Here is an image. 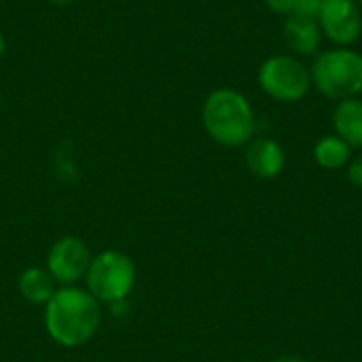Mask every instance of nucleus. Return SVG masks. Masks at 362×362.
<instances>
[{
	"label": "nucleus",
	"mask_w": 362,
	"mask_h": 362,
	"mask_svg": "<svg viewBox=\"0 0 362 362\" xmlns=\"http://www.w3.org/2000/svg\"><path fill=\"white\" fill-rule=\"evenodd\" d=\"M352 159V146L344 142L337 134L322 136L314 144V161L322 170H341Z\"/></svg>",
	"instance_id": "12"
},
{
	"label": "nucleus",
	"mask_w": 362,
	"mask_h": 362,
	"mask_svg": "<svg viewBox=\"0 0 362 362\" xmlns=\"http://www.w3.org/2000/svg\"><path fill=\"white\" fill-rule=\"evenodd\" d=\"M322 6V0H297L295 4V15H305V17H316Z\"/></svg>",
	"instance_id": "14"
},
{
	"label": "nucleus",
	"mask_w": 362,
	"mask_h": 362,
	"mask_svg": "<svg viewBox=\"0 0 362 362\" xmlns=\"http://www.w3.org/2000/svg\"><path fill=\"white\" fill-rule=\"evenodd\" d=\"M272 362H310L308 358H303V356H297V354H286V356H278V358H274Z\"/></svg>",
	"instance_id": "16"
},
{
	"label": "nucleus",
	"mask_w": 362,
	"mask_h": 362,
	"mask_svg": "<svg viewBox=\"0 0 362 362\" xmlns=\"http://www.w3.org/2000/svg\"><path fill=\"white\" fill-rule=\"evenodd\" d=\"M246 168L250 174L263 180L278 178L286 168V153L280 142L274 138H252L246 144Z\"/></svg>",
	"instance_id": "8"
},
{
	"label": "nucleus",
	"mask_w": 362,
	"mask_h": 362,
	"mask_svg": "<svg viewBox=\"0 0 362 362\" xmlns=\"http://www.w3.org/2000/svg\"><path fill=\"white\" fill-rule=\"evenodd\" d=\"M316 21L322 38L333 47H352L362 34V11L356 0H322Z\"/></svg>",
	"instance_id": "6"
},
{
	"label": "nucleus",
	"mask_w": 362,
	"mask_h": 362,
	"mask_svg": "<svg viewBox=\"0 0 362 362\" xmlns=\"http://www.w3.org/2000/svg\"><path fill=\"white\" fill-rule=\"evenodd\" d=\"M267 8L276 15H284V17H291L295 15V4L297 0H265Z\"/></svg>",
	"instance_id": "13"
},
{
	"label": "nucleus",
	"mask_w": 362,
	"mask_h": 362,
	"mask_svg": "<svg viewBox=\"0 0 362 362\" xmlns=\"http://www.w3.org/2000/svg\"><path fill=\"white\" fill-rule=\"evenodd\" d=\"M257 81L265 95L282 104L301 102L312 91L310 66L293 53H276L267 57L259 66Z\"/></svg>",
	"instance_id": "4"
},
{
	"label": "nucleus",
	"mask_w": 362,
	"mask_h": 362,
	"mask_svg": "<svg viewBox=\"0 0 362 362\" xmlns=\"http://www.w3.org/2000/svg\"><path fill=\"white\" fill-rule=\"evenodd\" d=\"M346 168H348V180H350L356 189H362V155L350 159V163H348Z\"/></svg>",
	"instance_id": "15"
},
{
	"label": "nucleus",
	"mask_w": 362,
	"mask_h": 362,
	"mask_svg": "<svg viewBox=\"0 0 362 362\" xmlns=\"http://www.w3.org/2000/svg\"><path fill=\"white\" fill-rule=\"evenodd\" d=\"M2 53H4V36L0 32V57H2Z\"/></svg>",
	"instance_id": "18"
},
{
	"label": "nucleus",
	"mask_w": 362,
	"mask_h": 362,
	"mask_svg": "<svg viewBox=\"0 0 362 362\" xmlns=\"http://www.w3.org/2000/svg\"><path fill=\"white\" fill-rule=\"evenodd\" d=\"M85 280L87 291L100 303L110 305L117 301H127L136 286V265L125 252L104 250L91 259Z\"/></svg>",
	"instance_id": "5"
},
{
	"label": "nucleus",
	"mask_w": 362,
	"mask_h": 362,
	"mask_svg": "<svg viewBox=\"0 0 362 362\" xmlns=\"http://www.w3.org/2000/svg\"><path fill=\"white\" fill-rule=\"evenodd\" d=\"M312 89L329 100H348L362 93V53L352 47L318 51L310 64Z\"/></svg>",
	"instance_id": "3"
},
{
	"label": "nucleus",
	"mask_w": 362,
	"mask_h": 362,
	"mask_svg": "<svg viewBox=\"0 0 362 362\" xmlns=\"http://www.w3.org/2000/svg\"><path fill=\"white\" fill-rule=\"evenodd\" d=\"M102 322L100 301L78 286H62L45 305V329L64 348H78L91 341Z\"/></svg>",
	"instance_id": "1"
},
{
	"label": "nucleus",
	"mask_w": 362,
	"mask_h": 362,
	"mask_svg": "<svg viewBox=\"0 0 362 362\" xmlns=\"http://www.w3.org/2000/svg\"><path fill=\"white\" fill-rule=\"evenodd\" d=\"M358 2V6H361V11H362V0H356Z\"/></svg>",
	"instance_id": "19"
},
{
	"label": "nucleus",
	"mask_w": 362,
	"mask_h": 362,
	"mask_svg": "<svg viewBox=\"0 0 362 362\" xmlns=\"http://www.w3.org/2000/svg\"><path fill=\"white\" fill-rule=\"evenodd\" d=\"M202 123L206 134L221 146H246L257 132V117L250 100L229 87L210 91L202 106Z\"/></svg>",
	"instance_id": "2"
},
{
	"label": "nucleus",
	"mask_w": 362,
	"mask_h": 362,
	"mask_svg": "<svg viewBox=\"0 0 362 362\" xmlns=\"http://www.w3.org/2000/svg\"><path fill=\"white\" fill-rule=\"evenodd\" d=\"M47 2H51V4H68L72 0H47Z\"/></svg>",
	"instance_id": "17"
},
{
	"label": "nucleus",
	"mask_w": 362,
	"mask_h": 362,
	"mask_svg": "<svg viewBox=\"0 0 362 362\" xmlns=\"http://www.w3.org/2000/svg\"><path fill=\"white\" fill-rule=\"evenodd\" d=\"M284 40L293 55L305 57V55H316L320 51L322 42V32L316 21V17H305V15H291L286 17L284 23Z\"/></svg>",
	"instance_id": "9"
},
{
	"label": "nucleus",
	"mask_w": 362,
	"mask_h": 362,
	"mask_svg": "<svg viewBox=\"0 0 362 362\" xmlns=\"http://www.w3.org/2000/svg\"><path fill=\"white\" fill-rule=\"evenodd\" d=\"M91 259L93 257L81 238L66 235L51 246L47 255V272L62 286H74L78 280L85 278Z\"/></svg>",
	"instance_id": "7"
},
{
	"label": "nucleus",
	"mask_w": 362,
	"mask_h": 362,
	"mask_svg": "<svg viewBox=\"0 0 362 362\" xmlns=\"http://www.w3.org/2000/svg\"><path fill=\"white\" fill-rule=\"evenodd\" d=\"M17 288L21 293V297L30 303L36 305H47V301L53 297L55 288V280L51 278V274L47 272V267H28L19 280H17Z\"/></svg>",
	"instance_id": "11"
},
{
	"label": "nucleus",
	"mask_w": 362,
	"mask_h": 362,
	"mask_svg": "<svg viewBox=\"0 0 362 362\" xmlns=\"http://www.w3.org/2000/svg\"><path fill=\"white\" fill-rule=\"evenodd\" d=\"M335 134L352 148H362V100L348 98L339 100L333 110Z\"/></svg>",
	"instance_id": "10"
}]
</instances>
